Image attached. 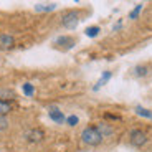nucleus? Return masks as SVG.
I'll list each match as a JSON object with an SVG mask.
<instances>
[{
	"instance_id": "obj_1",
	"label": "nucleus",
	"mask_w": 152,
	"mask_h": 152,
	"mask_svg": "<svg viewBox=\"0 0 152 152\" xmlns=\"http://www.w3.org/2000/svg\"><path fill=\"white\" fill-rule=\"evenodd\" d=\"M81 141L86 145H98L103 142V136L98 131V127L88 126L86 129H83V132H81Z\"/></svg>"
},
{
	"instance_id": "obj_2",
	"label": "nucleus",
	"mask_w": 152,
	"mask_h": 152,
	"mask_svg": "<svg viewBox=\"0 0 152 152\" xmlns=\"http://www.w3.org/2000/svg\"><path fill=\"white\" fill-rule=\"evenodd\" d=\"M80 23V13L76 10H71V12H66L65 15L61 17V25L68 30H75Z\"/></svg>"
},
{
	"instance_id": "obj_3",
	"label": "nucleus",
	"mask_w": 152,
	"mask_h": 152,
	"mask_svg": "<svg viewBox=\"0 0 152 152\" xmlns=\"http://www.w3.org/2000/svg\"><path fill=\"white\" fill-rule=\"evenodd\" d=\"M129 137H131V144L136 145V147H142V145L147 142V136H145V132H144V131H141V129L131 131Z\"/></svg>"
},
{
	"instance_id": "obj_4",
	"label": "nucleus",
	"mask_w": 152,
	"mask_h": 152,
	"mask_svg": "<svg viewBox=\"0 0 152 152\" xmlns=\"http://www.w3.org/2000/svg\"><path fill=\"white\" fill-rule=\"evenodd\" d=\"M43 137H45V132H43L42 129H31L25 134V139H27L28 142H33V144L43 141Z\"/></svg>"
},
{
	"instance_id": "obj_5",
	"label": "nucleus",
	"mask_w": 152,
	"mask_h": 152,
	"mask_svg": "<svg viewBox=\"0 0 152 152\" xmlns=\"http://www.w3.org/2000/svg\"><path fill=\"white\" fill-rule=\"evenodd\" d=\"M48 116H50V119L53 122H56V124H63V122L66 121V118H65V114L61 113L58 107H50V111H48Z\"/></svg>"
},
{
	"instance_id": "obj_6",
	"label": "nucleus",
	"mask_w": 152,
	"mask_h": 152,
	"mask_svg": "<svg viewBox=\"0 0 152 152\" xmlns=\"http://www.w3.org/2000/svg\"><path fill=\"white\" fill-rule=\"evenodd\" d=\"M15 45V38L8 33H2L0 35V50H10Z\"/></svg>"
},
{
	"instance_id": "obj_7",
	"label": "nucleus",
	"mask_w": 152,
	"mask_h": 152,
	"mask_svg": "<svg viewBox=\"0 0 152 152\" xmlns=\"http://www.w3.org/2000/svg\"><path fill=\"white\" fill-rule=\"evenodd\" d=\"M55 45L65 46L66 50H69V48H73V46H75V40H73L71 37H58L56 40H55Z\"/></svg>"
},
{
	"instance_id": "obj_8",
	"label": "nucleus",
	"mask_w": 152,
	"mask_h": 152,
	"mask_svg": "<svg viewBox=\"0 0 152 152\" xmlns=\"http://www.w3.org/2000/svg\"><path fill=\"white\" fill-rule=\"evenodd\" d=\"M12 111V103L7 99H0V118H5Z\"/></svg>"
},
{
	"instance_id": "obj_9",
	"label": "nucleus",
	"mask_w": 152,
	"mask_h": 152,
	"mask_svg": "<svg viewBox=\"0 0 152 152\" xmlns=\"http://www.w3.org/2000/svg\"><path fill=\"white\" fill-rule=\"evenodd\" d=\"M111 76H113V73H111V71H104L103 75H101V78H99V81L96 83V86L93 88V89H94V91H98V89H99L101 86H103V84H106L107 81L111 80Z\"/></svg>"
},
{
	"instance_id": "obj_10",
	"label": "nucleus",
	"mask_w": 152,
	"mask_h": 152,
	"mask_svg": "<svg viewBox=\"0 0 152 152\" xmlns=\"http://www.w3.org/2000/svg\"><path fill=\"white\" fill-rule=\"evenodd\" d=\"M56 8V4H37L35 5V10L37 12H53Z\"/></svg>"
},
{
	"instance_id": "obj_11",
	"label": "nucleus",
	"mask_w": 152,
	"mask_h": 152,
	"mask_svg": "<svg viewBox=\"0 0 152 152\" xmlns=\"http://www.w3.org/2000/svg\"><path fill=\"white\" fill-rule=\"evenodd\" d=\"M147 71H149V68H147L145 65H137L136 68L132 69V75L137 76V78H141V76H145V75H147Z\"/></svg>"
},
{
	"instance_id": "obj_12",
	"label": "nucleus",
	"mask_w": 152,
	"mask_h": 152,
	"mask_svg": "<svg viewBox=\"0 0 152 152\" xmlns=\"http://www.w3.org/2000/svg\"><path fill=\"white\" fill-rule=\"evenodd\" d=\"M136 114L141 116V118H145V119H152V113L142 106H136Z\"/></svg>"
},
{
	"instance_id": "obj_13",
	"label": "nucleus",
	"mask_w": 152,
	"mask_h": 152,
	"mask_svg": "<svg viewBox=\"0 0 152 152\" xmlns=\"http://www.w3.org/2000/svg\"><path fill=\"white\" fill-rule=\"evenodd\" d=\"M99 31H101V28H99L98 25H94V27H88L86 30H84V35L89 37V38H94V37L99 35Z\"/></svg>"
},
{
	"instance_id": "obj_14",
	"label": "nucleus",
	"mask_w": 152,
	"mask_h": 152,
	"mask_svg": "<svg viewBox=\"0 0 152 152\" xmlns=\"http://www.w3.org/2000/svg\"><path fill=\"white\" fill-rule=\"evenodd\" d=\"M98 131L101 132V136H109V134H113V127L107 124H104V122H101V124H98Z\"/></svg>"
},
{
	"instance_id": "obj_15",
	"label": "nucleus",
	"mask_w": 152,
	"mask_h": 152,
	"mask_svg": "<svg viewBox=\"0 0 152 152\" xmlns=\"http://www.w3.org/2000/svg\"><path fill=\"white\" fill-rule=\"evenodd\" d=\"M23 93L30 98V96H33L35 94V88H33V84L31 83H25L23 84Z\"/></svg>"
},
{
	"instance_id": "obj_16",
	"label": "nucleus",
	"mask_w": 152,
	"mask_h": 152,
	"mask_svg": "<svg viewBox=\"0 0 152 152\" xmlns=\"http://www.w3.org/2000/svg\"><path fill=\"white\" fill-rule=\"evenodd\" d=\"M141 10H142V4H137L136 7H134V10L129 13V18L131 20H136L137 17H139V13H141Z\"/></svg>"
},
{
	"instance_id": "obj_17",
	"label": "nucleus",
	"mask_w": 152,
	"mask_h": 152,
	"mask_svg": "<svg viewBox=\"0 0 152 152\" xmlns=\"http://www.w3.org/2000/svg\"><path fill=\"white\" fill-rule=\"evenodd\" d=\"M12 99V98H15V93L12 91V89H0V99Z\"/></svg>"
},
{
	"instance_id": "obj_18",
	"label": "nucleus",
	"mask_w": 152,
	"mask_h": 152,
	"mask_svg": "<svg viewBox=\"0 0 152 152\" xmlns=\"http://www.w3.org/2000/svg\"><path fill=\"white\" fill-rule=\"evenodd\" d=\"M78 122H80V118H78L76 114H71V116L66 118V124H68V126H76Z\"/></svg>"
},
{
	"instance_id": "obj_19",
	"label": "nucleus",
	"mask_w": 152,
	"mask_h": 152,
	"mask_svg": "<svg viewBox=\"0 0 152 152\" xmlns=\"http://www.w3.org/2000/svg\"><path fill=\"white\" fill-rule=\"evenodd\" d=\"M8 127V121L5 118H0V131H5Z\"/></svg>"
},
{
	"instance_id": "obj_20",
	"label": "nucleus",
	"mask_w": 152,
	"mask_h": 152,
	"mask_svg": "<svg viewBox=\"0 0 152 152\" xmlns=\"http://www.w3.org/2000/svg\"><path fill=\"white\" fill-rule=\"evenodd\" d=\"M121 25H122V23H121V22H118L116 25H114V30H118V28H121Z\"/></svg>"
}]
</instances>
